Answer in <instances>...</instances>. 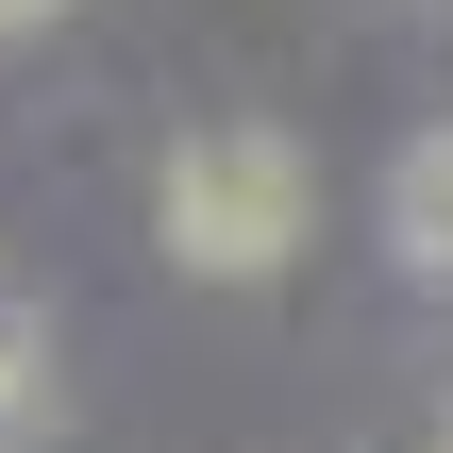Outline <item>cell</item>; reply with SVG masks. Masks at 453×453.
Wrapping results in <instances>:
<instances>
[{"label": "cell", "mask_w": 453, "mask_h": 453, "mask_svg": "<svg viewBox=\"0 0 453 453\" xmlns=\"http://www.w3.org/2000/svg\"><path fill=\"white\" fill-rule=\"evenodd\" d=\"M437 453H453V403H437Z\"/></svg>", "instance_id": "cell-5"}, {"label": "cell", "mask_w": 453, "mask_h": 453, "mask_svg": "<svg viewBox=\"0 0 453 453\" xmlns=\"http://www.w3.org/2000/svg\"><path fill=\"white\" fill-rule=\"evenodd\" d=\"M50 17H67V0H0V34H50Z\"/></svg>", "instance_id": "cell-4"}, {"label": "cell", "mask_w": 453, "mask_h": 453, "mask_svg": "<svg viewBox=\"0 0 453 453\" xmlns=\"http://www.w3.org/2000/svg\"><path fill=\"white\" fill-rule=\"evenodd\" d=\"M303 219H319V185H303V151H286L269 118H202V134H168V168H151V235H168V269H202V286H269V269L303 252Z\"/></svg>", "instance_id": "cell-1"}, {"label": "cell", "mask_w": 453, "mask_h": 453, "mask_svg": "<svg viewBox=\"0 0 453 453\" xmlns=\"http://www.w3.org/2000/svg\"><path fill=\"white\" fill-rule=\"evenodd\" d=\"M387 252H403L420 286H453V134H420V151L387 168Z\"/></svg>", "instance_id": "cell-2"}, {"label": "cell", "mask_w": 453, "mask_h": 453, "mask_svg": "<svg viewBox=\"0 0 453 453\" xmlns=\"http://www.w3.org/2000/svg\"><path fill=\"white\" fill-rule=\"evenodd\" d=\"M34 403V336H17V303H0V420Z\"/></svg>", "instance_id": "cell-3"}]
</instances>
